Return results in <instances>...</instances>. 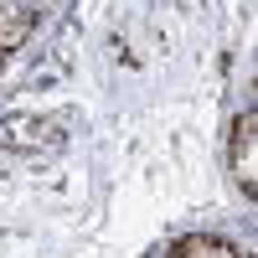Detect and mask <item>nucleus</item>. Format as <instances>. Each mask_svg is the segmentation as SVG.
I'll list each match as a JSON object with an SVG mask.
<instances>
[{"instance_id": "obj_1", "label": "nucleus", "mask_w": 258, "mask_h": 258, "mask_svg": "<svg viewBox=\"0 0 258 258\" xmlns=\"http://www.w3.org/2000/svg\"><path fill=\"white\" fill-rule=\"evenodd\" d=\"M68 129H57V119H0V145L31 150V145H62Z\"/></svg>"}, {"instance_id": "obj_2", "label": "nucleus", "mask_w": 258, "mask_h": 258, "mask_svg": "<svg viewBox=\"0 0 258 258\" xmlns=\"http://www.w3.org/2000/svg\"><path fill=\"white\" fill-rule=\"evenodd\" d=\"M232 165H238L243 197L253 202V109H243V119H238V135H232Z\"/></svg>"}]
</instances>
